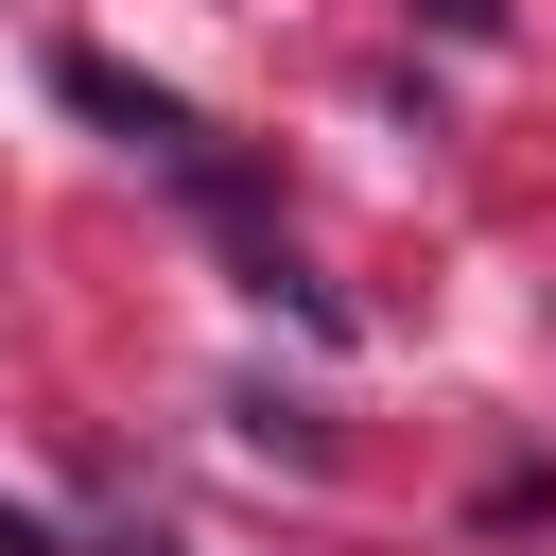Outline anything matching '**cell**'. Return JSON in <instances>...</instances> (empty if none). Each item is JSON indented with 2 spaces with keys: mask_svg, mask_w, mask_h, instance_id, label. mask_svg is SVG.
I'll return each mask as SVG.
<instances>
[{
  "mask_svg": "<svg viewBox=\"0 0 556 556\" xmlns=\"http://www.w3.org/2000/svg\"><path fill=\"white\" fill-rule=\"evenodd\" d=\"M417 17H434V35H504V0H417Z\"/></svg>",
  "mask_w": 556,
  "mask_h": 556,
  "instance_id": "7a4b0ae2",
  "label": "cell"
},
{
  "mask_svg": "<svg viewBox=\"0 0 556 556\" xmlns=\"http://www.w3.org/2000/svg\"><path fill=\"white\" fill-rule=\"evenodd\" d=\"M52 87H70V104H87V122H122V139H139V156H156V174H208V122H191V104H174V87H122V70H104V52H52Z\"/></svg>",
  "mask_w": 556,
  "mask_h": 556,
  "instance_id": "6da1fadb",
  "label": "cell"
}]
</instances>
